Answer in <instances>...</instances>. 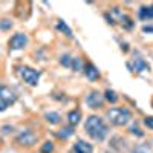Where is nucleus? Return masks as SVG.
<instances>
[{
    "mask_svg": "<svg viewBox=\"0 0 153 153\" xmlns=\"http://www.w3.org/2000/svg\"><path fill=\"white\" fill-rule=\"evenodd\" d=\"M133 153H152V147L149 144H138L135 146Z\"/></svg>",
    "mask_w": 153,
    "mask_h": 153,
    "instance_id": "16",
    "label": "nucleus"
},
{
    "mask_svg": "<svg viewBox=\"0 0 153 153\" xmlns=\"http://www.w3.org/2000/svg\"><path fill=\"white\" fill-rule=\"evenodd\" d=\"M57 29L61 31V32H65L68 37H72V31H71V28H69L63 20H58V23H57Z\"/></svg>",
    "mask_w": 153,
    "mask_h": 153,
    "instance_id": "15",
    "label": "nucleus"
},
{
    "mask_svg": "<svg viewBox=\"0 0 153 153\" xmlns=\"http://www.w3.org/2000/svg\"><path fill=\"white\" fill-rule=\"evenodd\" d=\"M28 45V35L23 34V32H17L16 35L11 37L9 40V48L12 51H20V49H25Z\"/></svg>",
    "mask_w": 153,
    "mask_h": 153,
    "instance_id": "6",
    "label": "nucleus"
},
{
    "mask_svg": "<svg viewBox=\"0 0 153 153\" xmlns=\"http://www.w3.org/2000/svg\"><path fill=\"white\" fill-rule=\"evenodd\" d=\"M121 22H123V26L126 28V29H132L133 28V22L130 20V17H127V16H121Z\"/></svg>",
    "mask_w": 153,
    "mask_h": 153,
    "instance_id": "20",
    "label": "nucleus"
},
{
    "mask_svg": "<svg viewBox=\"0 0 153 153\" xmlns=\"http://www.w3.org/2000/svg\"><path fill=\"white\" fill-rule=\"evenodd\" d=\"M84 74H86V76H87V78L91 80V81L100 78V71L92 65V63H87V65L84 66Z\"/></svg>",
    "mask_w": 153,
    "mask_h": 153,
    "instance_id": "9",
    "label": "nucleus"
},
{
    "mask_svg": "<svg viewBox=\"0 0 153 153\" xmlns=\"http://www.w3.org/2000/svg\"><path fill=\"white\" fill-rule=\"evenodd\" d=\"M152 107H153V101H152Z\"/></svg>",
    "mask_w": 153,
    "mask_h": 153,
    "instance_id": "27",
    "label": "nucleus"
},
{
    "mask_svg": "<svg viewBox=\"0 0 153 153\" xmlns=\"http://www.w3.org/2000/svg\"><path fill=\"white\" fill-rule=\"evenodd\" d=\"M19 74L22 76V80L25 83H28L29 86H37L38 80H40V72L35 71L34 68L29 66H20L19 68Z\"/></svg>",
    "mask_w": 153,
    "mask_h": 153,
    "instance_id": "3",
    "label": "nucleus"
},
{
    "mask_svg": "<svg viewBox=\"0 0 153 153\" xmlns=\"http://www.w3.org/2000/svg\"><path fill=\"white\" fill-rule=\"evenodd\" d=\"M133 71H136V72H146V71H149L147 61L143 60L141 57L135 58V60H133Z\"/></svg>",
    "mask_w": 153,
    "mask_h": 153,
    "instance_id": "10",
    "label": "nucleus"
},
{
    "mask_svg": "<svg viewBox=\"0 0 153 153\" xmlns=\"http://www.w3.org/2000/svg\"><path fill=\"white\" fill-rule=\"evenodd\" d=\"M139 19L141 20H152L153 19V5L139 8Z\"/></svg>",
    "mask_w": 153,
    "mask_h": 153,
    "instance_id": "11",
    "label": "nucleus"
},
{
    "mask_svg": "<svg viewBox=\"0 0 153 153\" xmlns=\"http://www.w3.org/2000/svg\"><path fill=\"white\" fill-rule=\"evenodd\" d=\"M130 133H132V135H136V136H144V133L139 130V127H138L136 124L130 127Z\"/></svg>",
    "mask_w": 153,
    "mask_h": 153,
    "instance_id": "23",
    "label": "nucleus"
},
{
    "mask_svg": "<svg viewBox=\"0 0 153 153\" xmlns=\"http://www.w3.org/2000/svg\"><path fill=\"white\" fill-rule=\"evenodd\" d=\"M84 129L87 132V135L91 136L95 141H103V139L107 136V126L103 123L100 117L97 115H91L87 120H86V124H84Z\"/></svg>",
    "mask_w": 153,
    "mask_h": 153,
    "instance_id": "1",
    "label": "nucleus"
},
{
    "mask_svg": "<svg viewBox=\"0 0 153 153\" xmlns=\"http://www.w3.org/2000/svg\"><path fill=\"white\" fill-rule=\"evenodd\" d=\"M106 100L109 101V103H117V101H118V97H117V94H115L113 91L107 89V91H106Z\"/></svg>",
    "mask_w": 153,
    "mask_h": 153,
    "instance_id": "21",
    "label": "nucleus"
},
{
    "mask_svg": "<svg viewBox=\"0 0 153 153\" xmlns=\"http://www.w3.org/2000/svg\"><path fill=\"white\" fill-rule=\"evenodd\" d=\"M52 152H54V144L51 141H46L40 149V153H52Z\"/></svg>",
    "mask_w": 153,
    "mask_h": 153,
    "instance_id": "19",
    "label": "nucleus"
},
{
    "mask_svg": "<svg viewBox=\"0 0 153 153\" xmlns=\"http://www.w3.org/2000/svg\"><path fill=\"white\" fill-rule=\"evenodd\" d=\"M0 101H3V103L9 107L11 104H14L17 101V95L11 87H8L5 84H0Z\"/></svg>",
    "mask_w": 153,
    "mask_h": 153,
    "instance_id": "5",
    "label": "nucleus"
},
{
    "mask_svg": "<svg viewBox=\"0 0 153 153\" xmlns=\"http://www.w3.org/2000/svg\"><path fill=\"white\" fill-rule=\"evenodd\" d=\"M11 26H12V22H11V20H8V19L0 20V29H2V31H6V29H9Z\"/></svg>",
    "mask_w": 153,
    "mask_h": 153,
    "instance_id": "22",
    "label": "nucleus"
},
{
    "mask_svg": "<svg viewBox=\"0 0 153 153\" xmlns=\"http://www.w3.org/2000/svg\"><path fill=\"white\" fill-rule=\"evenodd\" d=\"M16 141H17V144H20V146H23V147H32V146L38 141V135L34 133L32 130L26 129V130H23V132H20V133L17 135Z\"/></svg>",
    "mask_w": 153,
    "mask_h": 153,
    "instance_id": "4",
    "label": "nucleus"
},
{
    "mask_svg": "<svg viewBox=\"0 0 153 153\" xmlns=\"http://www.w3.org/2000/svg\"><path fill=\"white\" fill-rule=\"evenodd\" d=\"M74 135V126H66V127H61V130L57 132V136L61 139H66L69 136Z\"/></svg>",
    "mask_w": 153,
    "mask_h": 153,
    "instance_id": "14",
    "label": "nucleus"
},
{
    "mask_svg": "<svg viewBox=\"0 0 153 153\" xmlns=\"http://www.w3.org/2000/svg\"><path fill=\"white\" fill-rule=\"evenodd\" d=\"M71 68H72L74 71H81V68H83V60L78 58V57H72V65H71Z\"/></svg>",
    "mask_w": 153,
    "mask_h": 153,
    "instance_id": "17",
    "label": "nucleus"
},
{
    "mask_svg": "<svg viewBox=\"0 0 153 153\" xmlns=\"http://www.w3.org/2000/svg\"><path fill=\"white\" fill-rule=\"evenodd\" d=\"M45 120L49 124H60L61 123V117H60V113H57V112H48L45 115Z\"/></svg>",
    "mask_w": 153,
    "mask_h": 153,
    "instance_id": "13",
    "label": "nucleus"
},
{
    "mask_svg": "<svg viewBox=\"0 0 153 153\" xmlns=\"http://www.w3.org/2000/svg\"><path fill=\"white\" fill-rule=\"evenodd\" d=\"M60 63H61V66H65V68H71V65H72V57H71L69 54L61 55V57H60Z\"/></svg>",
    "mask_w": 153,
    "mask_h": 153,
    "instance_id": "18",
    "label": "nucleus"
},
{
    "mask_svg": "<svg viewBox=\"0 0 153 153\" xmlns=\"http://www.w3.org/2000/svg\"><path fill=\"white\" fill-rule=\"evenodd\" d=\"M144 124L149 127V129H152V130H153V117H146Z\"/></svg>",
    "mask_w": 153,
    "mask_h": 153,
    "instance_id": "24",
    "label": "nucleus"
},
{
    "mask_svg": "<svg viewBox=\"0 0 153 153\" xmlns=\"http://www.w3.org/2000/svg\"><path fill=\"white\" fill-rule=\"evenodd\" d=\"M143 31H144V32H153V28H152V26H144Z\"/></svg>",
    "mask_w": 153,
    "mask_h": 153,
    "instance_id": "26",
    "label": "nucleus"
},
{
    "mask_svg": "<svg viewBox=\"0 0 153 153\" xmlns=\"http://www.w3.org/2000/svg\"><path fill=\"white\" fill-rule=\"evenodd\" d=\"M103 101H104V97L101 95L98 91H92L86 97V103H87V106L91 109H100L101 106H103Z\"/></svg>",
    "mask_w": 153,
    "mask_h": 153,
    "instance_id": "7",
    "label": "nucleus"
},
{
    "mask_svg": "<svg viewBox=\"0 0 153 153\" xmlns=\"http://www.w3.org/2000/svg\"><path fill=\"white\" fill-rule=\"evenodd\" d=\"M6 107H8V106H6V104L3 103V101H0V112H3V110H6Z\"/></svg>",
    "mask_w": 153,
    "mask_h": 153,
    "instance_id": "25",
    "label": "nucleus"
},
{
    "mask_svg": "<svg viewBox=\"0 0 153 153\" xmlns=\"http://www.w3.org/2000/svg\"><path fill=\"white\" fill-rule=\"evenodd\" d=\"M68 120H69V126H76V124L80 123V120H81V112L78 109L71 110L68 113Z\"/></svg>",
    "mask_w": 153,
    "mask_h": 153,
    "instance_id": "12",
    "label": "nucleus"
},
{
    "mask_svg": "<svg viewBox=\"0 0 153 153\" xmlns=\"http://www.w3.org/2000/svg\"><path fill=\"white\" fill-rule=\"evenodd\" d=\"M74 153H92L94 152V147L92 144H89L86 141H83V139H80V141H76L74 144Z\"/></svg>",
    "mask_w": 153,
    "mask_h": 153,
    "instance_id": "8",
    "label": "nucleus"
},
{
    "mask_svg": "<svg viewBox=\"0 0 153 153\" xmlns=\"http://www.w3.org/2000/svg\"><path fill=\"white\" fill-rule=\"evenodd\" d=\"M106 118L117 127H123L132 120V112L126 107H112L106 112Z\"/></svg>",
    "mask_w": 153,
    "mask_h": 153,
    "instance_id": "2",
    "label": "nucleus"
}]
</instances>
